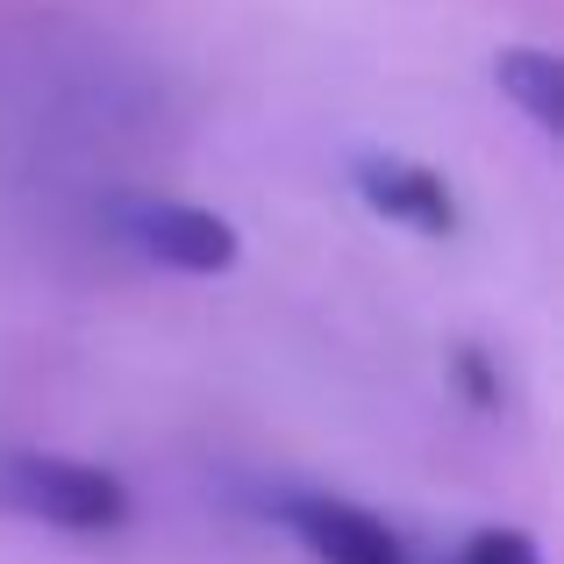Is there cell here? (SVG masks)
I'll return each instance as SVG.
<instances>
[{"label": "cell", "instance_id": "6da1fadb", "mask_svg": "<svg viewBox=\"0 0 564 564\" xmlns=\"http://www.w3.org/2000/svg\"><path fill=\"white\" fill-rule=\"evenodd\" d=\"M0 514L65 529V536H115L137 514L122 471L86 465V457H51V451H0Z\"/></svg>", "mask_w": 564, "mask_h": 564}, {"label": "cell", "instance_id": "7a4b0ae2", "mask_svg": "<svg viewBox=\"0 0 564 564\" xmlns=\"http://www.w3.org/2000/svg\"><path fill=\"white\" fill-rule=\"evenodd\" d=\"M108 229L143 264H165V272H186V279H215L243 258V236L215 207L180 200V193H122V200H108Z\"/></svg>", "mask_w": 564, "mask_h": 564}, {"label": "cell", "instance_id": "3957f363", "mask_svg": "<svg viewBox=\"0 0 564 564\" xmlns=\"http://www.w3.org/2000/svg\"><path fill=\"white\" fill-rule=\"evenodd\" d=\"M286 529L301 536V551L315 564H414L408 543H400L393 522H379L372 508L358 500H336V494H286L279 500Z\"/></svg>", "mask_w": 564, "mask_h": 564}, {"label": "cell", "instance_id": "277c9868", "mask_svg": "<svg viewBox=\"0 0 564 564\" xmlns=\"http://www.w3.org/2000/svg\"><path fill=\"white\" fill-rule=\"evenodd\" d=\"M350 180H358L365 207L386 215V221H400V229H422V236H451L457 229V193L429 165H414V158L365 151L358 165H350Z\"/></svg>", "mask_w": 564, "mask_h": 564}, {"label": "cell", "instance_id": "5b68a950", "mask_svg": "<svg viewBox=\"0 0 564 564\" xmlns=\"http://www.w3.org/2000/svg\"><path fill=\"white\" fill-rule=\"evenodd\" d=\"M494 79H500V94L543 129V137H564V65H557V51L522 43V51H508L494 65Z\"/></svg>", "mask_w": 564, "mask_h": 564}, {"label": "cell", "instance_id": "8992f818", "mask_svg": "<svg viewBox=\"0 0 564 564\" xmlns=\"http://www.w3.org/2000/svg\"><path fill=\"white\" fill-rule=\"evenodd\" d=\"M457 564H543V551L529 529H471Z\"/></svg>", "mask_w": 564, "mask_h": 564}]
</instances>
